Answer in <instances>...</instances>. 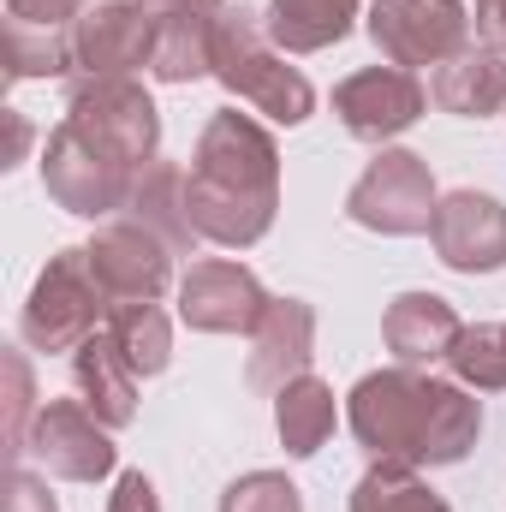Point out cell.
<instances>
[{"label":"cell","instance_id":"cell-1","mask_svg":"<svg viewBox=\"0 0 506 512\" xmlns=\"http://www.w3.org/2000/svg\"><path fill=\"white\" fill-rule=\"evenodd\" d=\"M185 203H191L197 239H209L221 251H251L256 239L274 227V209H280V149H274V131L256 126L251 114H239V108H221L203 126V137H197Z\"/></svg>","mask_w":506,"mask_h":512},{"label":"cell","instance_id":"cell-2","mask_svg":"<svg viewBox=\"0 0 506 512\" xmlns=\"http://www.w3.org/2000/svg\"><path fill=\"white\" fill-rule=\"evenodd\" d=\"M215 78L227 84V96L251 102L274 126H304L316 114L310 78L298 66H286V48H274L268 24L251 6H227V18L215 30Z\"/></svg>","mask_w":506,"mask_h":512},{"label":"cell","instance_id":"cell-3","mask_svg":"<svg viewBox=\"0 0 506 512\" xmlns=\"http://www.w3.org/2000/svg\"><path fill=\"white\" fill-rule=\"evenodd\" d=\"M108 286L96 280V262L90 245H72V251L48 256V268L36 274L24 310H18V334L30 352H78L90 334L108 328Z\"/></svg>","mask_w":506,"mask_h":512},{"label":"cell","instance_id":"cell-4","mask_svg":"<svg viewBox=\"0 0 506 512\" xmlns=\"http://www.w3.org/2000/svg\"><path fill=\"white\" fill-rule=\"evenodd\" d=\"M429 411H435V376L405 370V364L364 376L346 399V423H352L358 447L370 459H405V465H423Z\"/></svg>","mask_w":506,"mask_h":512},{"label":"cell","instance_id":"cell-5","mask_svg":"<svg viewBox=\"0 0 506 512\" xmlns=\"http://www.w3.org/2000/svg\"><path fill=\"white\" fill-rule=\"evenodd\" d=\"M42 185L48 197L66 209V215H84V221H102V215H120L137 185V167H126L120 155H108L96 137L60 120L42 143Z\"/></svg>","mask_w":506,"mask_h":512},{"label":"cell","instance_id":"cell-6","mask_svg":"<svg viewBox=\"0 0 506 512\" xmlns=\"http://www.w3.org/2000/svg\"><path fill=\"white\" fill-rule=\"evenodd\" d=\"M66 120L137 173L149 161H161L155 155L161 149V114H155V102L137 78H78L66 90Z\"/></svg>","mask_w":506,"mask_h":512},{"label":"cell","instance_id":"cell-7","mask_svg":"<svg viewBox=\"0 0 506 512\" xmlns=\"http://www.w3.org/2000/svg\"><path fill=\"white\" fill-rule=\"evenodd\" d=\"M435 179H429V161L417 149H381L376 161L364 167V179L346 191V215L370 233L387 239H411V233H429L435 221Z\"/></svg>","mask_w":506,"mask_h":512},{"label":"cell","instance_id":"cell-8","mask_svg":"<svg viewBox=\"0 0 506 512\" xmlns=\"http://www.w3.org/2000/svg\"><path fill=\"white\" fill-rule=\"evenodd\" d=\"M24 453L48 471V477H66V483H96L114 471L120 447H114V429L84 405V399H42L30 435H24Z\"/></svg>","mask_w":506,"mask_h":512},{"label":"cell","instance_id":"cell-9","mask_svg":"<svg viewBox=\"0 0 506 512\" xmlns=\"http://www.w3.org/2000/svg\"><path fill=\"white\" fill-rule=\"evenodd\" d=\"M370 36L393 66H441L465 48L471 12L465 0H376L370 6Z\"/></svg>","mask_w":506,"mask_h":512},{"label":"cell","instance_id":"cell-10","mask_svg":"<svg viewBox=\"0 0 506 512\" xmlns=\"http://www.w3.org/2000/svg\"><path fill=\"white\" fill-rule=\"evenodd\" d=\"M429 108V90L417 84V72L405 66H364L352 78L334 84V114L340 126L364 143H387L399 131H411Z\"/></svg>","mask_w":506,"mask_h":512},{"label":"cell","instance_id":"cell-11","mask_svg":"<svg viewBox=\"0 0 506 512\" xmlns=\"http://www.w3.org/2000/svg\"><path fill=\"white\" fill-rule=\"evenodd\" d=\"M72 54L84 78H131L155 60V12L143 0H96L72 24Z\"/></svg>","mask_w":506,"mask_h":512},{"label":"cell","instance_id":"cell-12","mask_svg":"<svg viewBox=\"0 0 506 512\" xmlns=\"http://www.w3.org/2000/svg\"><path fill=\"white\" fill-rule=\"evenodd\" d=\"M262 310H268V292L245 262L209 256V262H191L179 280V316L197 334H251Z\"/></svg>","mask_w":506,"mask_h":512},{"label":"cell","instance_id":"cell-13","mask_svg":"<svg viewBox=\"0 0 506 512\" xmlns=\"http://www.w3.org/2000/svg\"><path fill=\"white\" fill-rule=\"evenodd\" d=\"M90 262H96V280L108 286L114 304H155V298L173 286V251H167L149 227H137L131 215L96 227Z\"/></svg>","mask_w":506,"mask_h":512},{"label":"cell","instance_id":"cell-14","mask_svg":"<svg viewBox=\"0 0 506 512\" xmlns=\"http://www.w3.org/2000/svg\"><path fill=\"white\" fill-rule=\"evenodd\" d=\"M429 245L453 274L506 268V209L489 191H447L429 221Z\"/></svg>","mask_w":506,"mask_h":512},{"label":"cell","instance_id":"cell-15","mask_svg":"<svg viewBox=\"0 0 506 512\" xmlns=\"http://www.w3.org/2000/svg\"><path fill=\"white\" fill-rule=\"evenodd\" d=\"M155 12V60L149 72L161 84H197L215 78V30L227 18V0H143Z\"/></svg>","mask_w":506,"mask_h":512},{"label":"cell","instance_id":"cell-16","mask_svg":"<svg viewBox=\"0 0 506 512\" xmlns=\"http://www.w3.org/2000/svg\"><path fill=\"white\" fill-rule=\"evenodd\" d=\"M310 358H316V310L304 298H268L262 322L251 328L245 382L256 393H280L286 382L310 376Z\"/></svg>","mask_w":506,"mask_h":512},{"label":"cell","instance_id":"cell-17","mask_svg":"<svg viewBox=\"0 0 506 512\" xmlns=\"http://www.w3.org/2000/svg\"><path fill=\"white\" fill-rule=\"evenodd\" d=\"M459 334H465V322L441 292H399L387 304V316H381V340H387L393 364H405V370L447 364Z\"/></svg>","mask_w":506,"mask_h":512},{"label":"cell","instance_id":"cell-18","mask_svg":"<svg viewBox=\"0 0 506 512\" xmlns=\"http://www.w3.org/2000/svg\"><path fill=\"white\" fill-rule=\"evenodd\" d=\"M429 102L441 114H459V120H489L506 108V54L495 48H459L453 60L435 66L429 78Z\"/></svg>","mask_w":506,"mask_h":512},{"label":"cell","instance_id":"cell-19","mask_svg":"<svg viewBox=\"0 0 506 512\" xmlns=\"http://www.w3.org/2000/svg\"><path fill=\"white\" fill-rule=\"evenodd\" d=\"M185 167L179 161H149L143 173H137V185H131L126 197V215L137 227H149L161 245L173 256H191L197 251V227H191V203H185Z\"/></svg>","mask_w":506,"mask_h":512},{"label":"cell","instance_id":"cell-20","mask_svg":"<svg viewBox=\"0 0 506 512\" xmlns=\"http://www.w3.org/2000/svg\"><path fill=\"white\" fill-rule=\"evenodd\" d=\"M72 382H78V399L108 423V429H126L137 417V370L126 364V352L114 346V334H90L78 352H72Z\"/></svg>","mask_w":506,"mask_h":512},{"label":"cell","instance_id":"cell-21","mask_svg":"<svg viewBox=\"0 0 506 512\" xmlns=\"http://www.w3.org/2000/svg\"><path fill=\"white\" fill-rule=\"evenodd\" d=\"M268 36L286 54H322L352 36L358 0H268Z\"/></svg>","mask_w":506,"mask_h":512},{"label":"cell","instance_id":"cell-22","mask_svg":"<svg viewBox=\"0 0 506 512\" xmlns=\"http://www.w3.org/2000/svg\"><path fill=\"white\" fill-rule=\"evenodd\" d=\"M334 387L322 382V376H298V382H286L274 393V429H280V447L292 453V459H310V453H322V441L334 435Z\"/></svg>","mask_w":506,"mask_h":512},{"label":"cell","instance_id":"cell-23","mask_svg":"<svg viewBox=\"0 0 506 512\" xmlns=\"http://www.w3.org/2000/svg\"><path fill=\"white\" fill-rule=\"evenodd\" d=\"M483 435V405L471 399L465 382H435V411H429V441L423 465H459Z\"/></svg>","mask_w":506,"mask_h":512},{"label":"cell","instance_id":"cell-24","mask_svg":"<svg viewBox=\"0 0 506 512\" xmlns=\"http://www.w3.org/2000/svg\"><path fill=\"white\" fill-rule=\"evenodd\" d=\"M72 24H30L6 18V78H60L72 72Z\"/></svg>","mask_w":506,"mask_h":512},{"label":"cell","instance_id":"cell-25","mask_svg":"<svg viewBox=\"0 0 506 512\" xmlns=\"http://www.w3.org/2000/svg\"><path fill=\"white\" fill-rule=\"evenodd\" d=\"M352 512H453V507L417 477V465H405V459H376V465L358 477V489H352Z\"/></svg>","mask_w":506,"mask_h":512},{"label":"cell","instance_id":"cell-26","mask_svg":"<svg viewBox=\"0 0 506 512\" xmlns=\"http://www.w3.org/2000/svg\"><path fill=\"white\" fill-rule=\"evenodd\" d=\"M108 334L126 352L137 376H161L173 364V322L161 316V304H114L108 310Z\"/></svg>","mask_w":506,"mask_h":512},{"label":"cell","instance_id":"cell-27","mask_svg":"<svg viewBox=\"0 0 506 512\" xmlns=\"http://www.w3.org/2000/svg\"><path fill=\"white\" fill-rule=\"evenodd\" d=\"M447 370L453 382L477 387V393H501L506 387V322H477L453 340L447 352Z\"/></svg>","mask_w":506,"mask_h":512},{"label":"cell","instance_id":"cell-28","mask_svg":"<svg viewBox=\"0 0 506 512\" xmlns=\"http://www.w3.org/2000/svg\"><path fill=\"white\" fill-rule=\"evenodd\" d=\"M221 512H304V501H298V483H292V477H280V471H251V477L227 483Z\"/></svg>","mask_w":506,"mask_h":512},{"label":"cell","instance_id":"cell-29","mask_svg":"<svg viewBox=\"0 0 506 512\" xmlns=\"http://www.w3.org/2000/svg\"><path fill=\"white\" fill-rule=\"evenodd\" d=\"M6 447L12 453H24V435H30V423H36V411L42 405H30L36 399V387H30V364H24V352H6Z\"/></svg>","mask_w":506,"mask_h":512},{"label":"cell","instance_id":"cell-30","mask_svg":"<svg viewBox=\"0 0 506 512\" xmlns=\"http://www.w3.org/2000/svg\"><path fill=\"white\" fill-rule=\"evenodd\" d=\"M108 512H161V495H155V483L143 471H126L114 483V495H108Z\"/></svg>","mask_w":506,"mask_h":512},{"label":"cell","instance_id":"cell-31","mask_svg":"<svg viewBox=\"0 0 506 512\" xmlns=\"http://www.w3.org/2000/svg\"><path fill=\"white\" fill-rule=\"evenodd\" d=\"M84 0H6V18H30V24H78Z\"/></svg>","mask_w":506,"mask_h":512},{"label":"cell","instance_id":"cell-32","mask_svg":"<svg viewBox=\"0 0 506 512\" xmlns=\"http://www.w3.org/2000/svg\"><path fill=\"white\" fill-rule=\"evenodd\" d=\"M6 512H60V501L48 495V483L36 471H12V495H6Z\"/></svg>","mask_w":506,"mask_h":512},{"label":"cell","instance_id":"cell-33","mask_svg":"<svg viewBox=\"0 0 506 512\" xmlns=\"http://www.w3.org/2000/svg\"><path fill=\"white\" fill-rule=\"evenodd\" d=\"M477 36L483 48L506 54V0H477Z\"/></svg>","mask_w":506,"mask_h":512},{"label":"cell","instance_id":"cell-34","mask_svg":"<svg viewBox=\"0 0 506 512\" xmlns=\"http://www.w3.org/2000/svg\"><path fill=\"white\" fill-rule=\"evenodd\" d=\"M6 126H12V161H18V155H24V143H30V126H24L18 114H6Z\"/></svg>","mask_w":506,"mask_h":512}]
</instances>
